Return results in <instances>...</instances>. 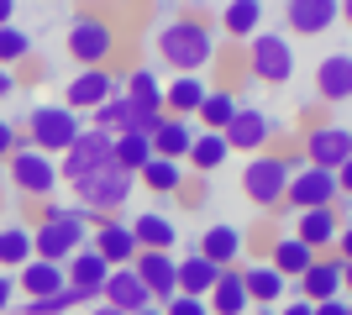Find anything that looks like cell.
<instances>
[{
	"label": "cell",
	"instance_id": "38",
	"mask_svg": "<svg viewBox=\"0 0 352 315\" xmlns=\"http://www.w3.org/2000/svg\"><path fill=\"white\" fill-rule=\"evenodd\" d=\"M74 305H85V294L79 289H58V294H47V300H21V315H69Z\"/></svg>",
	"mask_w": 352,
	"mask_h": 315
},
{
	"label": "cell",
	"instance_id": "42",
	"mask_svg": "<svg viewBox=\"0 0 352 315\" xmlns=\"http://www.w3.org/2000/svg\"><path fill=\"white\" fill-rule=\"evenodd\" d=\"M316 315H352V300H347V294H337V300L316 305Z\"/></svg>",
	"mask_w": 352,
	"mask_h": 315
},
{
	"label": "cell",
	"instance_id": "45",
	"mask_svg": "<svg viewBox=\"0 0 352 315\" xmlns=\"http://www.w3.org/2000/svg\"><path fill=\"white\" fill-rule=\"evenodd\" d=\"M337 195H347V200H352V158L337 168Z\"/></svg>",
	"mask_w": 352,
	"mask_h": 315
},
{
	"label": "cell",
	"instance_id": "7",
	"mask_svg": "<svg viewBox=\"0 0 352 315\" xmlns=\"http://www.w3.org/2000/svg\"><path fill=\"white\" fill-rule=\"evenodd\" d=\"M132 189H137V174H126V168H100L95 179H85V184H74V205H85V210H95V215H116L126 200H132Z\"/></svg>",
	"mask_w": 352,
	"mask_h": 315
},
{
	"label": "cell",
	"instance_id": "11",
	"mask_svg": "<svg viewBox=\"0 0 352 315\" xmlns=\"http://www.w3.org/2000/svg\"><path fill=\"white\" fill-rule=\"evenodd\" d=\"M284 205H289L294 215H305V210H331V205H337V174L300 163V168H294V179H289Z\"/></svg>",
	"mask_w": 352,
	"mask_h": 315
},
{
	"label": "cell",
	"instance_id": "13",
	"mask_svg": "<svg viewBox=\"0 0 352 315\" xmlns=\"http://www.w3.org/2000/svg\"><path fill=\"white\" fill-rule=\"evenodd\" d=\"M89 247H95L111 268H132L137 253H142V247H137V237H132V221H121V215H105V221L89 231Z\"/></svg>",
	"mask_w": 352,
	"mask_h": 315
},
{
	"label": "cell",
	"instance_id": "32",
	"mask_svg": "<svg viewBox=\"0 0 352 315\" xmlns=\"http://www.w3.org/2000/svg\"><path fill=\"white\" fill-rule=\"evenodd\" d=\"M221 27H226V37H242V43H252V37L263 32V5H258V0L221 5Z\"/></svg>",
	"mask_w": 352,
	"mask_h": 315
},
{
	"label": "cell",
	"instance_id": "16",
	"mask_svg": "<svg viewBox=\"0 0 352 315\" xmlns=\"http://www.w3.org/2000/svg\"><path fill=\"white\" fill-rule=\"evenodd\" d=\"M284 21H289L294 37H326V32L342 21L337 0H289L284 5Z\"/></svg>",
	"mask_w": 352,
	"mask_h": 315
},
{
	"label": "cell",
	"instance_id": "23",
	"mask_svg": "<svg viewBox=\"0 0 352 315\" xmlns=\"http://www.w3.org/2000/svg\"><path fill=\"white\" fill-rule=\"evenodd\" d=\"M195 137H200V126L195 121H179V116H163L158 132H153V158H168V163H184L195 148Z\"/></svg>",
	"mask_w": 352,
	"mask_h": 315
},
{
	"label": "cell",
	"instance_id": "34",
	"mask_svg": "<svg viewBox=\"0 0 352 315\" xmlns=\"http://www.w3.org/2000/svg\"><path fill=\"white\" fill-rule=\"evenodd\" d=\"M226 158H232L226 137H221V132H200V137H195V148H190V158H184V163H190V168H200V174H216V168L226 163Z\"/></svg>",
	"mask_w": 352,
	"mask_h": 315
},
{
	"label": "cell",
	"instance_id": "4",
	"mask_svg": "<svg viewBox=\"0 0 352 315\" xmlns=\"http://www.w3.org/2000/svg\"><path fill=\"white\" fill-rule=\"evenodd\" d=\"M79 132H85V116L79 110H69V105H32V116H27V142L37 152H47V158H63V152L79 142Z\"/></svg>",
	"mask_w": 352,
	"mask_h": 315
},
{
	"label": "cell",
	"instance_id": "47",
	"mask_svg": "<svg viewBox=\"0 0 352 315\" xmlns=\"http://www.w3.org/2000/svg\"><path fill=\"white\" fill-rule=\"evenodd\" d=\"M0 27H16V5L11 0H0Z\"/></svg>",
	"mask_w": 352,
	"mask_h": 315
},
{
	"label": "cell",
	"instance_id": "20",
	"mask_svg": "<svg viewBox=\"0 0 352 315\" xmlns=\"http://www.w3.org/2000/svg\"><path fill=\"white\" fill-rule=\"evenodd\" d=\"M337 231H342L337 205H331V210H305V215H294V237L305 242V247H310L316 257L337 253Z\"/></svg>",
	"mask_w": 352,
	"mask_h": 315
},
{
	"label": "cell",
	"instance_id": "44",
	"mask_svg": "<svg viewBox=\"0 0 352 315\" xmlns=\"http://www.w3.org/2000/svg\"><path fill=\"white\" fill-rule=\"evenodd\" d=\"M279 315H316V305H310V300H300V294H294L289 305H279Z\"/></svg>",
	"mask_w": 352,
	"mask_h": 315
},
{
	"label": "cell",
	"instance_id": "18",
	"mask_svg": "<svg viewBox=\"0 0 352 315\" xmlns=\"http://www.w3.org/2000/svg\"><path fill=\"white\" fill-rule=\"evenodd\" d=\"M242 284H248V300L263 305V310H274V305L289 294V279H284L268 257H263V263H258V257H248V263H242Z\"/></svg>",
	"mask_w": 352,
	"mask_h": 315
},
{
	"label": "cell",
	"instance_id": "10",
	"mask_svg": "<svg viewBox=\"0 0 352 315\" xmlns=\"http://www.w3.org/2000/svg\"><path fill=\"white\" fill-rule=\"evenodd\" d=\"M121 95V74H111V69H79V74L63 84V105L69 110H79V116H95L105 100H116Z\"/></svg>",
	"mask_w": 352,
	"mask_h": 315
},
{
	"label": "cell",
	"instance_id": "19",
	"mask_svg": "<svg viewBox=\"0 0 352 315\" xmlns=\"http://www.w3.org/2000/svg\"><path fill=\"white\" fill-rule=\"evenodd\" d=\"M300 300H310V305H326V300H337L342 294V257L337 253H326V257H316L305 268V279H300V289H294Z\"/></svg>",
	"mask_w": 352,
	"mask_h": 315
},
{
	"label": "cell",
	"instance_id": "1",
	"mask_svg": "<svg viewBox=\"0 0 352 315\" xmlns=\"http://www.w3.org/2000/svg\"><path fill=\"white\" fill-rule=\"evenodd\" d=\"M153 53H158L163 69L174 74H200L210 58H216V32L200 21V16H174L153 32Z\"/></svg>",
	"mask_w": 352,
	"mask_h": 315
},
{
	"label": "cell",
	"instance_id": "5",
	"mask_svg": "<svg viewBox=\"0 0 352 315\" xmlns=\"http://www.w3.org/2000/svg\"><path fill=\"white\" fill-rule=\"evenodd\" d=\"M6 174H11V189H16V195H21V200H37V205H47V200H53V189L63 184L58 163H53L47 152H37L32 142H21V148L11 152Z\"/></svg>",
	"mask_w": 352,
	"mask_h": 315
},
{
	"label": "cell",
	"instance_id": "24",
	"mask_svg": "<svg viewBox=\"0 0 352 315\" xmlns=\"http://www.w3.org/2000/svg\"><path fill=\"white\" fill-rule=\"evenodd\" d=\"M210 95L206 79H195V74H179L163 84V116H179V121H195V110H200V100Z\"/></svg>",
	"mask_w": 352,
	"mask_h": 315
},
{
	"label": "cell",
	"instance_id": "15",
	"mask_svg": "<svg viewBox=\"0 0 352 315\" xmlns=\"http://www.w3.org/2000/svg\"><path fill=\"white\" fill-rule=\"evenodd\" d=\"M137 279H142V289L153 294V305H168L179 294V257L174 253H137Z\"/></svg>",
	"mask_w": 352,
	"mask_h": 315
},
{
	"label": "cell",
	"instance_id": "33",
	"mask_svg": "<svg viewBox=\"0 0 352 315\" xmlns=\"http://www.w3.org/2000/svg\"><path fill=\"white\" fill-rule=\"evenodd\" d=\"M236 95L232 90H210L206 100H200V110H195V121H200V126H206V132H226V126H232V116H236Z\"/></svg>",
	"mask_w": 352,
	"mask_h": 315
},
{
	"label": "cell",
	"instance_id": "25",
	"mask_svg": "<svg viewBox=\"0 0 352 315\" xmlns=\"http://www.w3.org/2000/svg\"><path fill=\"white\" fill-rule=\"evenodd\" d=\"M16 289H27V300H47V294H58V289H69V273H63V263H47V257H32L27 268L16 273Z\"/></svg>",
	"mask_w": 352,
	"mask_h": 315
},
{
	"label": "cell",
	"instance_id": "3",
	"mask_svg": "<svg viewBox=\"0 0 352 315\" xmlns=\"http://www.w3.org/2000/svg\"><path fill=\"white\" fill-rule=\"evenodd\" d=\"M294 163H305V158H289V152H274V148L248 158V163H242V195H248L252 205H263V210H279L284 195H289Z\"/></svg>",
	"mask_w": 352,
	"mask_h": 315
},
{
	"label": "cell",
	"instance_id": "37",
	"mask_svg": "<svg viewBox=\"0 0 352 315\" xmlns=\"http://www.w3.org/2000/svg\"><path fill=\"white\" fill-rule=\"evenodd\" d=\"M32 58V32L21 27H0V69H16V63Z\"/></svg>",
	"mask_w": 352,
	"mask_h": 315
},
{
	"label": "cell",
	"instance_id": "14",
	"mask_svg": "<svg viewBox=\"0 0 352 315\" xmlns=\"http://www.w3.org/2000/svg\"><path fill=\"white\" fill-rule=\"evenodd\" d=\"M195 253L210 257L216 268H242V263H248V231L232 226V221H216V226H206V237H200Z\"/></svg>",
	"mask_w": 352,
	"mask_h": 315
},
{
	"label": "cell",
	"instance_id": "17",
	"mask_svg": "<svg viewBox=\"0 0 352 315\" xmlns=\"http://www.w3.org/2000/svg\"><path fill=\"white\" fill-rule=\"evenodd\" d=\"M100 305H111V310H121V315H142L147 305H153V294L142 289L137 268H111V279H105V289H100Z\"/></svg>",
	"mask_w": 352,
	"mask_h": 315
},
{
	"label": "cell",
	"instance_id": "50",
	"mask_svg": "<svg viewBox=\"0 0 352 315\" xmlns=\"http://www.w3.org/2000/svg\"><path fill=\"white\" fill-rule=\"evenodd\" d=\"M89 315H121V310H111V305H95V310H89Z\"/></svg>",
	"mask_w": 352,
	"mask_h": 315
},
{
	"label": "cell",
	"instance_id": "9",
	"mask_svg": "<svg viewBox=\"0 0 352 315\" xmlns=\"http://www.w3.org/2000/svg\"><path fill=\"white\" fill-rule=\"evenodd\" d=\"M300 158H305L310 168L337 174V168L352 158V126L347 121H321V126H310V132L300 137Z\"/></svg>",
	"mask_w": 352,
	"mask_h": 315
},
{
	"label": "cell",
	"instance_id": "30",
	"mask_svg": "<svg viewBox=\"0 0 352 315\" xmlns=\"http://www.w3.org/2000/svg\"><path fill=\"white\" fill-rule=\"evenodd\" d=\"M268 263H274V268H279L284 279H294V284H300V279H305V268L316 263V253H310L305 242H300V237L289 231V237H279L274 247H268Z\"/></svg>",
	"mask_w": 352,
	"mask_h": 315
},
{
	"label": "cell",
	"instance_id": "41",
	"mask_svg": "<svg viewBox=\"0 0 352 315\" xmlns=\"http://www.w3.org/2000/svg\"><path fill=\"white\" fill-rule=\"evenodd\" d=\"M11 305H16V273H6V268H0V315L11 310Z\"/></svg>",
	"mask_w": 352,
	"mask_h": 315
},
{
	"label": "cell",
	"instance_id": "2",
	"mask_svg": "<svg viewBox=\"0 0 352 315\" xmlns=\"http://www.w3.org/2000/svg\"><path fill=\"white\" fill-rule=\"evenodd\" d=\"M63 47H69V58L79 69H111V58L121 53V37L100 11H79L63 32Z\"/></svg>",
	"mask_w": 352,
	"mask_h": 315
},
{
	"label": "cell",
	"instance_id": "40",
	"mask_svg": "<svg viewBox=\"0 0 352 315\" xmlns=\"http://www.w3.org/2000/svg\"><path fill=\"white\" fill-rule=\"evenodd\" d=\"M163 315H210V305L195 300V294H174V300L163 305Z\"/></svg>",
	"mask_w": 352,
	"mask_h": 315
},
{
	"label": "cell",
	"instance_id": "51",
	"mask_svg": "<svg viewBox=\"0 0 352 315\" xmlns=\"http://www.w3.org/2000/svg\"><path fill=\"white\" fill-rule=\"evenodd\" d=\"M347 126H352V121H347Z\"/></svg>",
	"mask_w": 352,
	"mask_h": 315
},
{
	"label": "cell",
	"instance_id": "26",
	"mask_svg": "<svg viewBox=\"0 0 352 315\" xmlns=\"http://www.w3.org/2000/svg\"><path fill=\"white\" fill-rule=\"evenodd\" d=\"M132 237L142 253H174L179 242V226L163 215V210H142V215H132Z\"/></svg>",
	"mask_w": 352,
	"mask_h": 315
},
{
	"label": "cell",
	"instance_id": "22",
	"mask_svg": "<svg viewBox=\"0 0 352 315\" xmlns=\"http://www.w3.org/2000/svg\"><path fill=\"white\" fill-rule=\"evenodd\" d=\"M316 95L326 105H342L352 100V53H326L316 63Z\"/></svg>",
	"mask_w": 352,
	"mask_h": 315
},
{
	"label": "cell",
	"instance_id": "6",
	"mask_svg": "<svg viewBox=\"0 0 352 315\" xmlns=\"http://www.w3.org/2000/svg\"><path fill=\"white\" fill-rule=\"evenodd\" d=\"M111 163H116V137H105V132H95V126H85V132H79V142L63 152L58 174H63V184H85V179H95V174H100V168H111Z\"/></svg>",
	"mask_w": 352,
	"mask_h": 315
},
{
	"label": "cell",
	"instance_id": "21",
	"mask_svg": "<svg viewBox=\"0 0 352 315\" xmlns=\"http://www.w3.org/2000/svg\"><path fill=\"white\" fill-rule=\"evenodd\" d=\"M63 273H69V284L85 294V300H100V289H105V279H111V263H105L95 247H79V253L63 263Z\"/></svg>",
	"mask_w": 352,
	"mask_h": 315
},
{
	"label": "cell",
	"instance_id": "28",
	"mask_svg": "<svg viewBox=\"0 0 352 315\" xmlns=\"http://www.w3.org/2000/svg\"><path fill=\"white\" fill-rule=\"evenodd\" d=\"M32 257H37V247H32V226L6 221V226H0V268H6V273H21Z\"/></svg>",
	"mask_w": 352,
	"mask_h": 315
},
{
	"label": "cell",
	"instance_id": "31",
	"mask_svg": "<svg viewBox=\"0 0 352 315\" xmlns=\"http://www.w3.org/2000/svg\"><path fill=\"white\" fill-rule=\"evenodd\" d=\"M137 184H147L153 195H179L190 184V163H168V158H153V163L137 174Z\"/></svg>",
	"mask_w": 352,
	"mask_h": 315
},
{
	"label": "cell",
	"instance_id": "27",
	"mask_svg": "<svg viewBox=\"0 0 352 315\" xmlns=\"http://www.w3.org/2000/svg\"><path fill=\"white\" fill-rule=\"evenodd\" d=\"M206 305H210V315H248L252 300H248V284H242V268H226V273H221L216 289L206 294Z\"/></svg>",
	"mask_w": 352,
	"mask_h": 315
},
{
	"label": "cell",
	"instance_id": "36",
	"mask_svg": "<svg viewBox=\"0 0 352 315\" xmlns=\"http://www.w3.org/2000/svg\"><path fill=\"white\" fill-rule=\"evenodd\" d=\"M153 163V137H116V168H126V174H142V168Z\"/></svg>",
	"mask_w": 352,
	"mask_h": 315
},
{
	"label": "cell",
	"instance_id": "39",
	"mask_svg": "<svg viewBox=\"0 0 352 315\" xmlns=\"http://www.w3.org/2000/svg\"><path fill=\"white\" fill-rule=\"evenodd\" d=\"M27 142V132H16V121H6L0 116V163H11V152Z\"/></svg>",
	"mask_w": 352,
	"mask_h": 315
},
{
	"label": "cell",
	"instance_id": "8",
	"mask_svg": "<svg viewBox=\"0 0 352 315\" xmlns=\"http://www.w3.org/2000/svg\"><path fill=\"white\" fill-rule=\"evenodd\" d=\"M248 69L258 84H289L294 79V43L284 32H258L248 43Z\"/></svg>",
	"mask_w": 352,
	"mask_h": 315
},
{
	"label": "cell",
	"instance_id": "49",
	"mask_svg": "<svg viewBox=\"0 0 352 315\" xmlns=\"http://www.w3.org/2000/svg\"><path fill=\"white\" fill-rule=\"evenodd\" d=\"M342 21H347V27H352V0H342Z\"/></svg>",
	"mask_w": 352,
	"mask_h": 315
},
{
	"label": "cell",
	"instance_id": "46",
	"mask_svg": "<svg viewBox=\"0 0 352 315\" xmlns=\"http://www.w3.org/2000/svg\"><path fill=\"white\" fill-rule=\"evenodd\" d=\"M16 95V69H0V100H11Z\"/></svg>",
	"mask_w": 352,
	"mask_h": 315
},
{
	"label": "cell",
	"instance_id": "48",
	"mask_svg": "<svg viewBox=\"0 0 352 315\" xmlns=\"http://www.w3.org/2000/svg\"><path fill=\"white\" fill-rule=\"evenodd\" d=\"M342 289H347V300H352V263H342Z\"/></svg>",
	"mask_w": 352,
	"mask_h": 315
},
{
	"label": "cell",
	"instance_id": "12",
	"mask_svg": "<svg viewBox=\"0 0 352 315\" xmlns=\"http://www.w3.org/2000/svg\"><path fill=\"white\" fill-rule=\"evenodd\" d=\"M226 148L232 152H248V158H258V152L274 148V116L268 110H258V105H236L232 126H226Z\"/></svg>",
	"mask_w": 352,
	"mask_h": 315
},
{
	"label": "cell",
	"instance_id": "35",
	"mask_svg": "<svg viewBox=\"0 0 352 315\" xmlns=\"http://www.w3.org/2000/svg\"><path fill=\"white\" fill-rule=\"evenodd\" d=\"M163 84H168V79H158V69H132V74L121 79V95L142 100L147 110H163Z\"/></svg>",
	"mask_w": 352,
	"mask_h": 315
},
{
	"label": "cell",
	"instance_id": "43",
	"mask_svg": "<svg viewBox=\"0 0 352 315\" xmlns=\"http://www.w3.org/2000/svg\"><path fill=\"white\" fill-rule=\"evenodd\" d=\"M337 257H342V263H352V221L337 231Z\"/></svg>",
	"mask_w": 352,
	"mask_h": 315
},
{
	"label": "cell",
	"instance_id": "29",
	"mask_svg": "<svg viewBox=\"0 0 352 315\" xmlns=\"http://www.w3.org/2000/svg\"><path fill=\"white\" fill-rule=\"evenodd\" d=\"M226 268H216L210 257H200V253H190V257H179V294H195V300H206L210 289H216V279Z\"/></svg>",
	"mask_w": 352,
	"mask_h": 315
}]
</instances>
